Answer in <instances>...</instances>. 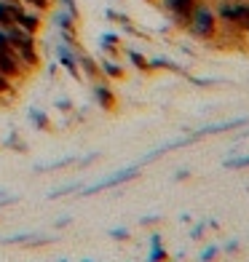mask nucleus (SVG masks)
<instances>
[{"label": "nucleus", "instance_id": "f257e3e1", "mask_svg": "<svg viewBox=\"0 0 249 262\" xmlns=\"http://www.w3.org/2000/svg\"><path fill=\"white\" fill-rule=\"evenodd\" d=\"M188 30H191V35L198 40H215L217 32H220L217 11L212 8L206 0H198V6L193 8L191 19H188Z\"/></svg>", "mask_w": 249, "mask_h": 262}, {"label": "nucleus", "instance_id": "f03ea898", "mask_svg": "<svg viewBox=\"0 0 249 262\" xmlns=\"http://www.w3.org/2000/svg\"><path fill=\"white\" fill-rule=\"evenodd\" d=\"M134 177H139V163L137 166H126V169H118V171H113L108 177H102V180L91 182L86 190H80V195H94V193H99V190L118 187V185H123V182H132Z\"/></svg>", "mask_w": 249, "mask_h": 262}, {"label": "nucleus", "instance_id": "7ed1b4c3", "mask_svg": "<svg viewBox=\"0 0 249 262\" xmlns=\"http://www.w3.org/2000/svg\"><path fill=\"white\" fill-rule=\"evenodd\" d=\"M161 6L172 14L174 25L180 27H188V19H191L193 8L198 6V0H161Z\"/></svg>", "mask_w": 249, "mask_h": 262}, {"label": "nucleus", "instance_id": "20e7f679", "mask_svg": "<svg viewBox=\"0 0 249 262\" xmlns=\"http://www.w3.org/2000/svg\"><path fill=\"white\" fill-rule=\"evenodd\" d=\"M25 11L22 0H0V30H8L16 25V16Z\"/></svg>", "mask_w": 249, "mask_h": 262}, {"label": "nucleus", "instance_id": "39448f33", "mask_svg": "<svg viewBox=\"0 0 249 262\" xmlns=\"http://www.w3.org/2000/svg\"><path fill=\"white\" fill-rule=\"evenodd\" d=\"M91 97H94V102H97V104L102 107V110H115V104H118L115 91L108 86V83H94Z\"/></svg>", "mask_w": 249, "mask_h": 262}, {"label": "nucleus", "instance_id": "423d86ee", "mask_svg": "<svg viewBox=\"0 0 249 262\" xmlns=\"http://www.w3.org/2000/svg\"><path fill=\"white\" fill-rule=\"evenodd\" d=\"M249 121V118H236V121H225V123H215V126H206V128H201V131H196V134H191L193 139H198V137H206V134H222V131H233V128H239V126H244Z\"/></svg>", "mask_w": 249, "mask_h": 262}, {"label": "nucleus", "instance_id": "0eeeda50", "mask_svg": "<svg viewBox=\"0 0 249 262\" xmlns=\"http://www.w3.org/2000/svg\"><path fill=\"white\" fill-rule=\"evenodd\" d=\"M169 259V252L161 244V233H150V254L145 262H166Z\"/></svg>", "mask_w": 249, "mask_h": 262}, {"label": "nucleus", "instance_id": "6e6552de", "mask_svg": "<svg viewBox=\"0 0 249 262\" xmlns=\"http://www.w3.org/2000/svg\"><path fill=\"white\" fill-rule=\"evenodd\" d=\"M16 25L22 27V30H27V32H32V35H38V30H40V16L35 14V11H22V14L16 16Z\"/></svg>", "mask_w": 249, "mask_h": 262}, {"label": "nucleus", "instance_id": "1a4fd4ad", "mask_svg": "<svg viewBox=\"0 0 249 262\" xmlns=\"http://www.w3.org/2000/svg\"><path fill=\"white\" fill-rule=\"evenodd\" d=\"M59 62L65 64V70H70L75 78H80V67H78V56H75V51H70L67 46H59Z\"/></svg>", "mask_w": 249, "mask_h": 262}, {"label": "nucleus", "instance_id": "9d476101", "mask_svg": "<svg viewBox=\"0 0 249 262\" xmlns=\"http://www.w3.org/2000/svg\"><path fill=\"white\" fill-rule=\"evenodd\" d=\"M27 118L32 121V126L40 128V131H49V128H51V118L46 115L43 110H38V107H30V110H27Z\"/></svg>", "mask_w": 249, "mask_h": 262}, {"label": "nucleus", "instance_id": "9b49d317", "mask_svg": "<svg viewBox=\"0 0 249 262\" xmlns=\"http://www.w3.org/2000/svg\"><path fill=\"white\" fill-rule=\"evenodd\" d=\"M99 70H102L105 78H115V80L123 78V67L118 64V62H113V59H105V62H99Z\"/></svg>", "mask_w": 249, "mask_h": 262}, {"label": "nucleus", "instance_id": "f8f14e48", "mask_svg": "<svg viewBox=\"0 0 249 262\" xmlns=\"http://www.w3.org/2000/svg\"><path fill=\"white\" fill-rule=\"evenodd\" d=\"M73 163H78V158H75V156H65V158H59V161L35 166V171H56V169H62V166H73Z\"/></svg>", "mask_w": 249, "mask_h": 262}, {"label": "nucleus", "instance_id": "ddd939ff", "mask_svg": "<svg viewBox=\"0 0 249 262\" xmlns=\"http://www.w3.org/2000/svg\"><path fill=\"white\" fill-rule=\"evenodd\" d=\"M78 67H83V73H86L89 78H99V75H102L99 64L94 62L91 56H78Z\"/></svg>", "mask_w": 249, "mask_h": 262}, {"label": "nucleus", "instance_id": "4468645a", "mask_svg": "<svg viewBox=\"0 0 249 262\" xmlns=\"http://www.w3.org/2000/svg\"><path fill=\"white\" fill-rule=\"evenodd\" d=\"M129 62H132L137 70H142V73H148V70H150V59H145L139 51H129Z\"/></svg>", "mask_w": 249, "mask_h": 262}, {"label": "nucleus", "instance_id": "2eb2a0df", "mask_svg": "<svg viewBox=\"0 0 249 262\" xmlns=\"http://www.w3.org/2000/svg\"><path fill=\"white\" fill-rule=\"evenodd\" d=\"M83 187V182H73V185H65V187H59V190H51L49 193V198L51 201H56V198H62V195H70V193H75V190H80Z\"/></svg>", "mask_w": 249, "mask_h": 262}, {"label": "nucleus", "instance_id": "dca6fc26", "mask_svg": "<svg viewBox=\"0 0 249 262\" xmlns=\"http://www.w3.org/2000/svg\"><path fill=\"white\" fill-rule=\"evenodd\" d=\"M150 70H180V67L166 56H156V59H150Z\"/></svg>", "mask_w": 249, "mask_h": 262}, {"label": "nucleus", "instance_id": "f3484780", "mask_svg": "<svg viewBox=\"0 0 249 262\" xmlns=\"http://www.w3.org/2000/svg\"><path fill=\"white\" fill-rule=\"evenodd\" d=\"M217 254H220V246L217 244H209V246H204V252L198 254V262H215Z\"/></svg>", "mask_w": 249, "mask_h": 262}, {"label": "nucleus", "instance_id": "a211bd4d", "mask_svg": "<svg viewBox=\"0 0 249 262\" xmlns=\"http://www.w3.org/2000/svg\"><path fill=\"white\" fill-rule=\"evenodd\" d=\"M35 233H19V235H8V238H0V244H8V246H19V244H30V238Z\"/></svg>", "mask_w": 249, "mask_h": 262}, {"label": "nucleus", "instance_id": "6ab92c4d", "mask_svg": "<svg viewBox=\"0 0 249 262\" xmlns=\"http://www.w3.org/2000/svg\"><path fill=\"white\" fill-rule=\"evenodd\" d=\"M225 169H244V166H249V156H236V158H225L222 161Z\"/></svg>", "mask_w": 249, "mask_h": 262}, {"label": "nucleus", "instance_id": "aec40b11", "mask_svg": "<svg viewBox=\"0 0 249 262\" xmlns=\"http://www.w3.org/2000/svg\"><path fill=\"white\" fill-rule=\"evenodd\" d=\"M118 40H121V38H118L115 32H105V35H102V49H105V51H110V54H115Z\"/></svg>", "mask_w": 249, "mask_h": 262}, {"label": "nucleus", "instance_id": "412c9836", "mask_svg": "<svg viewBox=\"0 0 249 262\" xmlns=\"http://www.w3.org/2000/svg\"><path fill=\"white\" fill-rule=\"evenodd\" d=\"M3 145H6V147H11V150H16V152H25V150H27V147H25V142H22L16 134H11V137L3 142Z\"/></svg>", "mask_w": 249, "mask_h": 262}, {"label": "nucleus", "instance_id": "4be33fe9", "mask_svg": "<svg viewBox=\"0 0 249 262\" xmlns=\"http://www.w3.org/2000/svg\"><path fill=\"white\" fill-rule=\"evenodd\" d=\"M22 3H27L35 11H49L51 8V0H22Z\"/></svg>", "mask_w": 249, "mask_h": 262}, {"label": "nucleus", "instance_id": "5701e85b", "mask_svg": "<svg viewBox=\"0 0 249 262\" xmlns=\"http://www.w3.org/2000/svg\"><path fill=\"white\" fill-rule=\"evenodd\" d=\"M110 238H115V241H129V238H132V233H129L126 228H113V230H110Z\"/></svg>", "mask_w": 249, "mask_h": 262}, {"label": "nucleus", "instance_id": "b1692460", "mask_svg": "<svg viewBox=\"0 0 249 262\" xmlns=\"http://www.w3.org/2000/svg\"><path fill=\"white\" fill-rule=\"evenodd\" d=\"M204 230H206V222H198L196 228L191 230V238H193V241H198V238H204Z\"/></svg>", "mask_w": 249, "mask_h": 262}, {"label": "nucleus", "instance_id": "393cba45", "mask_svg": "<svg viewBox=\"0 0 249 262\" xmlns=\"http://www.w3.org/2000/svg\"><path fill=\"white\" fill-rule=\"evenodd\" d=\"M239 249H241V244H239V241H228V244L222 246V252H228V254H236V252H239Z\"/></svg>", "mask_w": 249, "mask_h": 262}, {"label": "nucleus", "instance_id": "a878e982", "mask_svg": "<svg viewBox=\"0 0 249 262\" xmlns=\"http://www.w3.org/2000/svg\"><path fill=\"white\" fill-rule=\"evenodd\" d=\"M99 158V152H89V156H83V158H78V163L80 166H86V163H91V161H97Z\"/></svg>", "mask_w": 249, "mask_h": 262}, {"label": "nucleus", "instance_id": "bb28decb", "mask_svg": "<svg viewBox=\"0 0 249 262\" xmlns=\"http://www.w3.org/2000/svg\"><path fill=\"white\" fill-rule=\"evenodd\" d=\"M156 222H161L158 214H153V217H142V220H139V225H156Z\"/></svg>", "mask_w": 249, "mask_h": 262}, {"label": "nucleus", "instance_id": "cd10ccee", "mask_svg": "<svg viewBox=\"0 0 249 262\" xmlns=\"http://www.w3.org/2000/svg\"><path fill=\"white\" fill-rule=\"evenodd\" d=\"M56 107H59V110H65V113H67V110H73V102H67V99H59V102H56Z\"/></svg>", "mask_w": 249, "mask_h": 262}, {"label": "nucleus", "instance_id": "c85d7f7f", "mask_svg": "<svg viewBox=\"0 0 249 262\" xmlns=\"http://www.w3.org/2000/svg\"><path fill=\"white\" fill-rule=\"evenodd\" d=\"M188 177H191V171L182 169V171H177V174H174V180H177V182H182V180H188Z\"/></svg>", "mask_w": 249, "mask_h": 262}, {"label": "nucleus", "instance_id": "c756f323", "mask_svg": "<svg viewBox=\"0 0 249 262\" xmlns=\"http://www.w3.org/2000/svg\"><path fill=\"white\" fill-rule=\"evenodd\" d=\"M70 222H73V217H62V220H56V228H67Z\"/></svg>", "mask_w": 249, "mask_h": 262}, {"label": "nucleus", "instance_id": "7c9ffc66", "mask_svg": "<svg viewBox=\"0 0 249 262\" xmlns=\"http://www.w3.org/2000/svg\"><path fill=\"white\" fill-rule=\"evenodd\" d=\"M6 193H8V190H3V187H0V195H6Z\"/></svg>", "mask_w": 249, "mask_h": 262}, {"label": "nucleus", "instance_id": "2f4dec72", "mask_svg": "<svg viewBox=\"0 0 249 262\" xmlns=\"http://www.w3.org/2000/svg\"><path fill=\"white\" fill-rule=\"evenodd\" d=\"M244 137H249V128H246V131H244Z\"/></svg>", "mask_w": 249, "mask_h": 262}, {"label": "nucleus", "instance_id": "473e14b6", "mask_svg": "<svg viewBox=\"0 0 249 262\" xmlns=\"http://www.w3.org/2000/svg\"><path fill=\"white\" fill-rule=\"evenodd\" d=\"M83 262H91V259H83Z\"/></svg>", "mask_w": 249, "mask_h": 262}, {"label": "nucleus", "instance_id": "72a5a7b5", "mask_svg": "<svg viewBox=\"0 0 249 262\" xmlns=\"http://www.w3.org/2000/svg\"><path fill=\"white\" fill-rule=\"evenodd\" d=\"M166 262H169V259H166Z\"/></svg>", "mask_w": 249, "mask_h": 262}, {"label": "nucleus", "instance_id": "f704fd0d", "mask_svg": "<svg viewBox=\"0 0 249 262\" xmlns=\"http://www.w3.org/2000/svg\"><path fill=\"white\" fill-rule=\"evenodd\" d=\"M62 262H65V259H62Z\"/></svg>", "mask_w": 249, "mask_h": 262}]
</instances>
